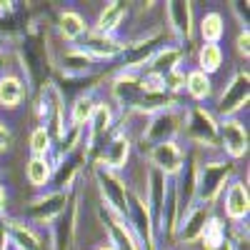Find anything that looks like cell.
Masks as SVG:
<instances>
[{
  "mask_svg": "<svg viewBox=\"0 0 250 250\" xmlns=\"http://www.w3.org/2000/svg\"><path fill=\"white\" fill-rule=\"evenodd\" d=\"M15 58L20 62V68L25 73V90L28 93H40L45 85L53 83V53L48 45L45 33L38 25H30L25 35L18 40Z\"/></svg>",
  "mask_w": 250,
  "mask_h": 250,
  "instance_id": "obj_1",
  "label": "cell"
},
{
  "mask_svg": "<svg viewBox=\"0 0 250 250\" xmlns=\"http://www.w3.org/2000/svg\"><path fill=\"white\" fill-rule=\"evenodd\" d=\"M233 173H235V163L228 160L225 155L223 158H205V160H198V185H195V203H203V205H213L225 185L233 180Z\"/></svg>",
  "mask_w": 250,
  "mask_h": 250,
  "instance_id": "obj_2",
  "label": "cell"
},
{
  "mask_svg": "<svg viewBox=\"0 0 250 250\" xmlns=\"http://www.w3.org/2000/svg\"><path fill=\"white\" fill-rule=\"evenodd\" d=\"M35 110L40 118V128H45L50 133L53 143H58L68 125H65V98H62V90L55 83H50V85H45L38 93Z\"/></svg>",
  "mask_w": 250,
  "mask_h": 250,
  "instance_id": "obj_3",
  "label": "cell"
},
{
  "mask_svg": "<svg viewBox=\"0 0 250 250\" xmlns=\"http://www.w3.org/2000/svg\"><path fill=\"white\" fill-rule=\"evenodd\" d=\"M180 133L203 150H215L218 148V118L213 115V110H208L203 105L185 108Z\"/></svg>",
  "mask_w": 250,
  "mask_h": 250,
  "instance_id": "obj_4",
  "label": "cell"
},
{
  "mask_svg": "<svg viewBox=\"0 0 250 250\" xmlns=\"http://www.w3.org/2000/svg\"><path fill=\"white\" fill-rule=\"evenodd\" d=\"M183 118H185V105H180V103L173 108H165V110L150 115L145 120L140 140L145 145H150V148L163 145V143H175V138L183 130Z\"/></svg>",
  "mask_w": 250,
  "mask_h": 250,
  "instance_id": "obj_5",
  "label": "cell"
},
{
  "mask_svg": "<svg viewBox=\"0 0 250 250\" xmlns=\"http://www.w3.org/2000/svg\"><path fill=\"white\" fill-rule=\"evenodd\" d=\"M93 175H95V185H98L100 198H103V208L125 220V215H128V193H130V185L120 178V173H113L108 168H103V165H95Z\"/></svg>",
  "mask_w": 250,
  "mask_h": 250,
  "instance_id": "obj_6",
  "label": "cell"
},
{
  "mask_svg": "<svg viewBox=\"0 0 250 250\" xmlns=\"http://www.w3.org/2000/svg\"><path fill=\"white\" fill-rule=\"evenodd\" d=\"M165 40H168V35H165V30L158 28V30L138 35L135 40H130V43H125L123 55H120V62H123L120 70H125V73H140L153 60V55L165 45Z\"/></svg>",
  "mask_w": 250,
  "mask_h": 250,
  "instance_id": "obj_7",
  "label": "cell"
},
{
  "mask_svg": "<svg viewBox=\"0 0 250 250\" xmlns=\"http://www.w3.org/2000/svg\"><path fill=\"white\" fill-rule=\"evenodd\" d=\"M248 100H250V75H248L245 68H240L225 83V88H223V93L215 103V108H213V115L218 120L235 118L248 105Z\"/></svg>",
  "mask_w": 250,
  "mask_h": 250,
  "instance_id": "obj_8",
  "label": "cell"
},
{
  "mask_svg": "<svg viewBox=\"0 0 250 250\" xmlns=\"http://www.w3.org/2000/svg\"><path fill=\"white\" fill-rule=\"evenodd\" d=\"M85 160H88L85 143H80L78 148H73L70 153L55 155V160H53L50 190H58V193H73V185H75L78 178L83 175V165H85Z\"/></svg>",
  "mask_w": 250,
  "mask_h": 250,
  "instance_id": "obj_9",
  "label": "cell"
},
{
  "mask_svg": "<svg viewBox=\"0 0 250 250\" xmlns=\"http://www.w3.org/2000/svg\"><path fill=\"white\" fill-rule=\"evenodd\" d=\"M125 223L133 230L135 240L140 243L143 250H160L158 248V235L153 228V218L148 213V205H145L143 195L130 190L128 193V215H125Z\"/></svg>",
  "mask_w": 250,
  "mask_h": 250,
  "instance_id": "obj_10",
  "label": "cell"
},
{
  "mask_svg": "<svg viewBox=\"0 0 250 250\" xmlns=\"http://www.w3.org/2000/svg\"><path fill=\"white\" fill-rule=\"evenodd\" d=\"M55 68L70 80H80V78H93L100 70V62H95L78 45H62L58 53H53V70Z\"/></svg>",
  "mask_w": 250,
  "mask_h": 250,
  "instance_id": "obj_11",
  "label": "cell"
},
{
  "mask_svg": "<svg viewBox=\"0 0 250 250\" xmlns=\"http://www.w3.org/2000/svg\"><path fill=\"white\" fill-rule=\"evenodd\" d=\"M70 200V193H58V190H45L43 195L33 198L28 205H25V223L30 225H43V228H50L55 223V218L65 210V205Z\"/></svg>",
  "mask_w": 250,
  "mask_h": 250,
  "instance_id": "obj_12",
  "label": "cell"
},
{
  "mask_svg": "<svg viewBox=\"0 0 250 250\" xmlns=\"http://www.w3.org/2000/svg\"><path fill=\"white\" fill-rule=\"evenodd\" d=\"M78 193H70V200L65 205L55 223L48 228L50 233V250H73L75 235H78Z\"/></svg>",
  "mask_w": 250,
  "mask_h": 250,
  "instance_id": "obj_13",
  "label": "cell"
},
{
  "mask_svg": "<svg viewBox=\"0 0 250 250\" xmlns=\"http://www.w3.org/2000/svg\"><path fill=\"white\" fill-rule=\"evenodd\" d=\"M218 148L228 160H240L248 153V128L238 118L218 120Z\"/></svg>",
  "mask_w": 250,
  "mask_h": 250,
  "instance_id": "obj_14",
  "label": "cell"
},
{
  "mask_svg": "<svg viewBox=\"0 0 250 250\" xmlns=\"http://www.w3.org/2000/svg\"><path fill=\"white\" fill-rule=\"evenodd\" d=\"M210 218H213V205L195 203V205L190 208V210H185V213L180 215V223H178L175 238H178L183 245H193V243H198Z\"/></svg>",
  "mask_w": 250,
  "mask_h": 250,
  "instance_id": "obj_15",
  "label": "cell"
},
{
  "mask_svg": "<svg viewBox=\"0 0 250 250\" xmlns=\"http://www.w3.org/2000/svg\"><path fill=\"white\" fill-rule=\"evenodd\" d=\"M83 53H88L95 62H105V60H115L123 55V48L125 43L118 40L115 35H105V33H98V30H90L83 35L80 45H78Z\"/></svg>",
  "mask_w": 250,
  "mask_h": 250,
  "instance_id": "obj_16",
  "label": "cell"
},
{
  "mask_svg": "<svg viewBox=\"0 0 250 250\" xmlns=\"http://www.w3.org/2000/svg\"><path fill=\"white\" fill-rule=\"evenodd\" d=\"M165 20H168V28L175 38V43L183 45L193 38L195 33V20H193V3H180V0H173V3H165Z\"/></svg>",
  "mask_w": 250,
  "mask_h": 250,
  "instance_id": "obj_17",
  "label": "cell"
},
{
  "mask_svg": "<svg viewBox=\"0 0 250 250\" xmlns=\"http://www.w3.org/2000/svg\"><path fill=\"white\" fill-rule=\"evenodd\" d=\"M148 160H150V168L163 173L165 178H175L185 163V150L175 143H163V145H155V148L148 150Z\"/></svg>",
  "mask_w": 250,
  "mask_h": 250,
  "instance_id": "obj_18",
  "label": "cell"
},
{
  "mask_svg": "<svg viewBox=\"0 0 250 250\" xmlns=\"http://www.w3.org/2000/svg\"><path fill=\"white\" fill-rule=\"evenodd\" d=\"M130 148H133V140L125 138V135L115 128V133L110 135V140L103 145L100 155L95 158V165H103V168H108V170L118 173V170H123L125 165H128Z\"/></svg>",
  "mask_w": 250,
  "mask_h": 250,
  "instance_id": "obj_19",
  "label": "cell"
},
{
  "mask_svg": "<svg viewBox=\"0 0 250 250\" xmlns=\"http://www.w3.org/2000/svg\"><path fill=\"white\" fill-rule=\"evenodd\" d=\"M98 215H100L103 228H105L108 245H113L115 250H143V248H140V243L135 240L133 230L128 228V223H125L123 218L113 215L110 210H105V208H100Z\"/></svg>",
  "mask_w": 250,
  "mask_h": 250,
  "instance_id": "obj_20",
  "label": "cell"
},
{
  "mask_svg": "<svg viewBox=\"0 0 250 250\" xmlns=\"http://www.w3.org/2000/svg\"><path fill=\"white\" fill-rule=\"evenodd\" d=\"M223 210L228 220L243 223L248 220L250 213V195H248V185L243 180H230L223 190Z\"/></svg>",
  "mask_w": 250,
  "mask_h": 250,
  "instance_id": "obj_21",
  "label": "cell"
},
{
  "mask_svg": "<svg viewBox=\"0 0 250 250\" xmlns=\"http://www.w3.org/2000/svg\"><path fill=\"white\" fill-rule=\"evenodd\" d=\"M8 238H10V248L13 250H45L43 238L35 233V228L23 223V220H8Z\"/></svg>",
  "mask_w": 250,
  "mask_h": 250,
  "instance_id": "obj_22",
  "label": "cell"
},
{
  "mask_svg": "<svg viewBox=\"0 0 250 250\" xmlns=\"http://www.w3.org/2000/svg\"><path fill=\"white\" fill-rule=\"evenodd\" d=\"M28 90H25V83L20 80L18 75H0V108L5 110H15L20 108V103L25 100Z\"/></svg>",
  "mask_w": 250,
  "mask_h": 250,
  "instance_id": "obj_23",
  "label": "cell"
},
{
  "mask_svg": "<svg viewBox=\"0 0 250 250\" xmlns=\"http://www.w3.org/2000/svg\"><path fill=\"white\" fill-rule=\"evenodd\" d=\"M95 105H98V100H95V95H93L90 90H88V93H80V95L73 100V105H70V113H68V128L85 130L88 120H90L93 113H95Z\"/></svg>",
  "mask_w": 250,
  "mask_h": 250,
  "instance_id": "obj_24",
  "label": "cell"
},
{
  "mask_svg": "<svg viewBox=\"0 0 250 250\" xmlns=\"http://www.w3.org/2000/svg\"><path fill=\"white\" fill-rule=\"evenodd\" d=\"M58 33L62 40L68 43H75V40H83V35L88 33V25H85V18L75 10H62L58 15Z\"/></svg>",
  "mask_w": 250,
  "mask_h": 250,
  "instance_id": "obj_25",
  "label": "cell"
},
{
  "mask_svg": "<svg viewBox=\"0 0 250 250\" xmlns=\"http://www.w3.org/2000/svg\"><path fill=\"white\" fill-rule=\"evenodd\" d=\"M125 15H128V5L125 3H108L105 8H103V13L98 15L95 30L105 33V35H115V30L123 25Z\"/></svg>",
  "mask_w": 250,
  "mask_h": 250,
  "instance_id": "obj_26",
  "label": "cell"
},
{
  "mask_svg": "<svg viewBox=\"0 0 250 250\" xmlns=\"http://www.w3.org/2000/svg\"><path fill=\"white\" fill-rule=\"evenodd\" d=\"M183 88H185V93L190 95L195 103H203V100H208V98H213V80H210V75L200 73L198 68L185 75Z\"/></svg>",
  "mask_w": 250,
  "mask_h": 250,
  "instance_id": "obj_27",
  "label": "cell"
},
{
  "mask_svg": "<svg viewBox=\"0 0 250 250\" xmlns=\"http://www.w3.org/2000/svg\"><path fill=\"white\" fill-rule=\"evenodd\" d=\"M25 178L33 188H48L50 185V178H53V158H33L28 160L25 165Z\"/></svg>",
  "mask_w": 250,
  "mask_h": 250,
  "instance_id": "obj_28",
  "label": "cell"
},
{
  "mask_svg": "<svg viewBox=\"0 0 250 250\" xmlns=\"http://www.w3.org/2000/svg\"><path fill=\"white\" fill-rule=\"evenodd\" d=\"M198 30H200L203 43H215V45H220V40H223V35H225V20H223L220 13L210 10V13H205V15L200 18Z\"/></svg>",
  "mask_w": 250,
  "mask_h": 250,
  "instance_id": "obj_29",
  "label": "cell"
},
{
  "mask_svg": "<svg viewBox=\"0 0 250 250\" xmlns=\"http://www.w3.org/2000/svg\"><path fill=\"white\" fill-rule=\"evenodd\" d=\"M223 60H225V53H223L220 45L203 43L200 50H198V70L205 73V75H213L223 68Z\"/></svg>",
  "mask_w": 250,
  "mask_h": 250,
  "instance_id": "obj_30",
  "label": "cell"
},
{
  "mask_svg": "<svg viewBox=\"0 0 250 250\" xmlns=\"http://www.w3.org/2000/svg\"><path fill=\"white\" fill-rule=\"evenodd\" d=\"M225 240H228V235H225V223L213 215L210 220H208L203 235H200V245H203V250H220V248L225 245Z\"/></svg>",
  "mask_w": 250,
  "mask_h": 250,
  "instance_id": "obj_31",
  "label": "cell"
},
{
  "mask_svg": "<svg viewBox=\"0 0 250 250\" xmlns=\"http://www.w3.org/2000/svg\"><path fill=\"white\" fill-rule=\"evenodd\" d=\"M53 138H50V133L45 130V128H38L30 133V153H33V158H50L53 155Z\"/></svg>",
  "mask_w": 250,
  "mask_h": 250,
  "instance_id": "obj_32",
  "label": "cell"
},
{
  "mask_svg": "<svg viewBox=\"0 0 250 250\" xmlns=\"http://www.w3.org/2000/svg\"><path fill=\"white\" fill-rule=\"evenodd\" d=\"M225 245H228V250H248V233L238 230L230 240H225Z\"/></svg>",
  "mask_w": 250,
  "mask_h": 250,
  "instance_id": "obj_33",
  "label": "cell"
},
{
  "mask_svg": "<svg viewBox=\"0 0 250 250\" xmlns=\"http://www.w3.org/2000/svg\"><path fill=\"white\" fill-rule=\"evenodd\" d=\"M238 53L248 60V55H250V30H240L238 33Z\"/></svg>",
  "mask_w": 250,
  "mask_h": 250,
  "instance_id": "obj_34",
  "label": "cell"
},
{
  "mask_svg": "<svg viewBox=\"0 0 250 250\" xmlns=\"http://www.w3.org/2000/svg\"><path fill=\"white\" fill-rule=\"evenodd\" d=\"M230 10L238 15V23L243 25V30H248V3H230Z\"/></svg>",
  "mask_w": 250,
  "mask_h": 250,
  "instance_id": "obj_35",
  "label": "cell"
},
{
  "mask_svg": "<svg viewBox=\"0 0 250 250\" xmlns=\"http://www.w3.org/2000/svg\"><path fill=\"white\" fill-rule=\"evenodd\" d=\"M10 143H13V133H10L8 125L0 120V153H5L10 148Z\"/></svg>",
  "mask_w": 250,
  "mask_h": 250,
  "instance_id": "obj_36",
  "label": "cell"
},
{
  "mask_svg": "<svg viewBox=\"0 0 250 250\" xmlns=\"http://www.w3.org/2000/svg\"><path fill=\"white\" fill-rule=\"evenodd\" d=\"M0 250H13L10 248V238H8V225H5L3 215H0Z\"/></svg>",
  "mask_w": 250,
  "mask_h": 250,
  "instance_id": "obj_37",
  "label": "cell"
},
{
  "mask_svg": "<svg viewBox=\"0 0 250 250\" xmlns=\"http://www.w3.org/2000/svg\"><path fill=\"white\" fill-rule=\"evenodd\" d=\"M5 213V188H3V183H0V215Z\"/></svg>",
  "mask_w": 250,
  "mask_h": 250,
  "instance_id": "obj_38",
  "label": "cell"
},
{
  "mask_svg": "<svg viewBox=\"0 0 250 250\" xmlns=\"http://www.w3.org/2000/svg\"><path fill=\"white\" fill-rule=\"evenodd\" d=\"M93 250H115V248H113V245H108V243H105V245H98V248H93Z\"/></svg>",
  "mask_w": 250,
  "mask_h": 250,
  "instance_id": "obj_39",
  "label": "cell"
},
{
  "mask_svg": "<svg viewBox=\"0 0 250 250\" xmlns=\"http://www.w3.org/2000/svg\"><path fill=\"white\" fill-rule=\"evenodd\" d=\"M0 60H3V50H0Z\"/></svg>",
  "mask_w": 250,
  "mask_h": 250,
  "instance_id": "obj_40",
  "label": "cell"
},
{
  "mask_svg": "<svg viewBox=\"0 0 250 250\" xmlns=\"http://www.w3.org/2000/svg\"><path fill=\"white\" fill-rule=\"evenodd\" d=\"M160 250H165V248H160Z\"/></svg>",
  "mask_w": 250,
  "mask_h": 250,
  "instance_id": "obj_41",
  "label": "cell"
}]
</instances>
